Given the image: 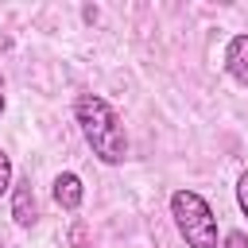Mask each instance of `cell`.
<instances>
[{"instance_id": "obj_2", "label": "cell", "mask_w": 248, "mask_h": 248, "mask_svg": "<svg viewBox=\"0 0 248 248\" xmlns=\"http://www.w3.org/2000/svg\"><path fill=\"white\" fill-rule=\"evenodd\" d=\"M170 217H174V229L186 240V248H217V217L198 190H174Z\"/></svg>"}, {"instance_id": "obj_4", "label": "cell", "mask_w": 248, "mask_h": 248, "mask_svg": "<svg viewBox=\"0 0 248 248\" xmlns=\"http://www.w3.org/2000/svg\"><path fill=\"white\" fill-rule=\"evenodd\" d=\"M50 194H54V202H58L66 213H74V209L81 205V198H85V186H81V178H78L74 170H62V174L54 178Z\"/></svg>"}, {"instance_id": "obj_5", "label": "cell", "mask_w": 248, "mask_h": 248, "mask_svg": "<svg viewBox=\"0 0 248 248\" xmlns=\"http://www.w3.org/2000/svg\"><path fill=\"white\" fill-rule=\"evenodd\" d=\"M225 70L232 81L248 85V35H232L225 46Z\"/></svg>"}, {"instance_id": "obj_3", "label": "cell", "mask_w": 248, "mask_h": 248, "mask_svg": "<svg viewBox=\"0 0 248 248\" xmlns=\"http://www.w3.org/2000/svg\"><path fill=\"white\" fill-rule=\"evenodd\" d=\"M12 221L19 229H31L39 221V205H35V190H31V178H19L12 186Z\"/></svg>"}, {"instance_id": "obj_6", "label": "cell", "mask_w": 248, "mask_h": 248, "mask_svg": "<svg viewBox=\"0 0 248 248\" xmlns=\"http://www.w3.org/2000/svg\"><path fill=\"white\" fill-rule=\"evenodd\" d=\"M12 186H16V182H12V159H8L4 151H0V198H4V194H8Z\"/></svg>"}, {"instance_id": "obj_1", "label": "cell", "mask_w": 248, "mask_h": 248, "mask_svg": "<svg viewBox=\"0 0 248 248\" xmlns=\"http://www.w3.org/2000/svg\"><path fill=\"white\" fill-rule=\"evenodd\" d=\"M74 116H78V128H81L85 143L93 147V155H97L101 163L116 167V163L128 159V136H124V128H120L116 108H112L105 97L81 93V97L74 101Z\"/></svg>"}, {"instance_id": "obj_7", "label": "cell", "mask_w": 248, "mask_h": 248, "mask_svg": "<svg viewBox=\"0 0 248 248\" xmlns=\"http://www.w3.org/2000/svg\"><path fill=\"white\" fill-rule=\"evenodd\" d=\"M236 205H240V213L248 217V170L236 178Z\"/></svg>"}, {"instance_id": "obj_9", "label": "cell", "mask_w": 248, "mask_h": 248, "mask_svg": "<svg viewBox=\"0 0 248 248\" xmlns=\"http://www.w3.org/2000/svg\"><path fill=\"white\" fill-rule=\"evenodd\" d=\"M4 108H8V101H4V93H0V116H4Z\"/></svg>"}, {"instance_id": "obj_8", "label": "cell", "mask_w": 248, "mask_h": 248, "mask_svg": "<svg viewBox=\"0 0 248 248\" xmlns=\"http://www.w3.org/2000/svg\"><path fill=\"white\" fill-rule=\"evenodd\" d=\"M221 248H248V232H240V229H232L229 236H225V244Z\"/></svg>"}]
</instances>
